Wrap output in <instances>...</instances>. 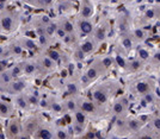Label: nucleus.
<instances>
[{
  "label": "nucleus",
  "mask_w": 160,
  "mask_h": 139,
  "mask_svg": "<svg viewBox=\"0 0 160 139\" xmlns=\"http://www.w3.org/2000/svg\"><path fill=\"white\" fill-rule=\"evenodd\" d=\"M107 71V69L103 65L100 59H96L91 63V65L86 69L85 71V78L87 82H92L94 80H97L98 77H100L101 75H104Z\"/></svg>",
  "instance_id": "nucleus-1"
},
{
  "label": "nucleus",
  "mask_w": 160,
  "mask_h": 139,
  "mask_svg": "<svg viewBox=\"0 0 160 139\" xmlns=\"http://www.w3.org/2000/svg\"><path fill=\"white\" fill-rule=\"evenodd\" d=\"M0 26L1 30L5 32H12L18 26V18L16 14L11 12H1L0 13Z\"/></svg>",
  "instance_id": "nucleus-2"
},
{
  "label": "nucleus",
  "mask_w": 160,
  "mask_h": 139,
  "mask_svg": "<svg viewBox=\"0 0 160 139\" xmlns=\"http://www.w3.org/2000/svg\"><path fill=\"white\" fill-rule=\"evenodd\" d=\"M23 133V125L18 119H11L6 126L5 129V135L6 139H16Z\"/></svg>",
  "instance_id": "nucleus-3"
},
{
  "label": "nucleus",
  "mask_w": 160,
  "mask_h": 139,
  "mask_svg": "<svg viewBox=\"0 0 160 139\" xmlns=\"http://www.w3.org/2000/svg\"><path fill=\"white\" fill-rule=\"evenodd\" d=\"M92 96L94 102L98 106H101L104 103H106L110 99V90L107 89V87H105V84H101L97 88H94V90L92 91Z\"/></svg>",
  "instance_id": "nucleus-4"
},
{
  "label": "nucleus",
  "mask_w": 160,
  "mask_h": 139,
  "mask_svg": "<svg viewBox=\"0 0 160 139\" xmlns=\"http://www.w3.org/2000/svg\"><path fill=\"white\" fill-rule=\"evenodd\" d=\"M152 90H153V84L148 80H140L133 84V93L136 95L137 94L146 95L148 93H152Z\"/></svg>",
  "instance_id": "nucleus-5"
},
{
  "label": "nucleus",
  "mask_w": 160,
  "mask_h": 139,
  "mask_svg": "<svg viewBox=\"0 0 160 139\" xmlns=\"http://www.w3.org/2000/svg\"><path fill=\"white\" fill-rule=\"evenodd\" d=\"M76 29H78V31H79L80 34L88 36V34H91L93 32L94 26H93V23H92L91 18H88V19L79 18L78 21H76Z\"/></svg>",
  "instance_id": "nucleus-6"
},
{
  "label": "nucleus",
  "mask_w": 160,
  "mask_h": 139,
  "mask_svg": "<svg viewBox=\"0 0 160 139\" xmlns=\"http://www.w3.org/2000/svg\"><path fill=\"white\" fill-rule=\"evenodd\" d=\"M5 91L8 93V94H12V95H17V94H20L23 91V89L25 88V82L23 80H12L10 83H7L5 86Z\"/></svg>",
  "instance_id": "nucleus-7"
},
{
  "label": "nucleus",
  "mask_w": 160,
  "mask_h": 139,
  "mask_svg": "<svg viewBox=\"0 0 160 139\" xmlns=\"http://www.w3.org/2000/svg\"><path fill=\"white\" fill-rule=\"evenodd\" d=\"M42 125L41 120L37 118V116H31L30 119H27L24 125H23V131L25 133H27L29 135H32L36 133V131L38 129V127Z\"/></svg>",
  "instance_id": "nucleus-8"
},
{
  "label": "nucleus",
  "mask_w": 160,
  "mask_h": 139,
  "mask_svg": "<svg viewBox=\"0 0 160 139\" xmlns=\"http://www.w3.org/2000/svg\"><path fill=\"white\" fill-rule=\"evenodd\" d=\"M79 105V109H81L86 115L87 114H94L97 112V105H94V102L86 100V99H80L78 101Z\"/></svg>",
  "instance_id": "nucleus-9"
},
{
  "label": "nucleus",
  "mask_w": 160,
  "mask_h": 139,
  "mask_svg": "<svg viewBox=\"0 0 160 139\" xmlns=\"http://www.w3.org/2000/svg\"><path fill=\"white\" fill-rule=\"evenodd\" d=\"M115 129H116V133L119 135H124V134L130 133V129L128 127V119L123 115L118 116L116 125H115Z\"/></svg>",
  "instance_id": "nucleus-10"
},
{
  "label": "nucleus",
  "mask_w": 160,
  "mask_h": 139,
  "mask_svg": "<svg viewBox=\"0 0 160 139\" xmlns=\"http://www.w3.org/2000/svg\"><path fill=\"white\" fill-rule=\"evenodd\" d=\"M53 133L54 131L49 126L41 125L33 135H35V139H53Z\"/></svg>",
  "instance_id": "nucleus-11"
},
{
  "label": "nucleus",
  "mask_w": 160,
  "mask_h": 139,
  "mask_svg": "<svg viewBox=\"0 0 160 139\" xmlns=\"http://www.w3.org/2000/svg\"><path fill=\"white\" fill-rule=\"evenodd\" d=\"M93 14V6L91 5L90 1L85 0L82 4H81V7L79 10V17L80 18H85V19H88L91 18Z\"/></svg>",
  "instance_id": "nucleus-12"
},
{
  "label": "nucleus",
  "mask_w": 160,
  "mask_h": 139,
  "mask_svg": "<svg viewBox=\"0 0 160 139\" xmlns=\"http://www.w3.org/2000/svg\"><path fill=\"white\" fill-rule=\"evenodd\" d=\"M128 105H129V102H127L125 99H122V100L115 102L112 105V113L116 114V115H118V116L123 115L127 112V106Z\"/></svg>",
  "instance_id": "nucleus-13"
},
{
  "label": "nucleus",
  "mask_w": 160,
  "mask_h": 139,
  "mask_svg": "<svg viewBox=\"0 0 160 139\" xmlns=\"http://www.w3.org/2000/svg\"><path fill=\"white\" fill-rule=\"evenodd\" d=\"M74 116V125L75 126H79L81 128H84V126L86 125V121H87V116L86 114L81 110V109H76L73 114Z\"/></svg>",
  "instance_id": "nucleus-14"
},
{
  "label": "nucleus",
  "mask_w": 160,
  "mask_h": 139,
  "mask_svg": "<svg viewBox=\"0 0 160 139\" xmlns=\"http://www.w3.org/2000/svg\"><path fill=\"white\" fill-rule=\"evenodd\" d=\"M13 114V105H11L7 101L0 100V116L7 118Z\"/></svg>",
  "instance_id": "nucleus-15"
},
{
  "label": "nucleus",
  "mask_w": 160,
  "mask_h": 139,
  "mask_svg": "<svg viewBox=\"0 0 160 139\" xmlns=\"http://www.w3.org/2000/svg\"><path fill=\"white\" fill-rule=\"evenodd\" d=\"M14 105L18 108L23 109V110H26V109L30 108V105H29V101L26 99V95H21V94H17L14 96Z\"/></svg>",
  "instance_id": "nucleus-16"
},
{
  "label": "nucleus",
  "mask_w": 160,
  "mask_h": 139,
  "mask_svg": "<svg viewBox=\"0 0 160 139\" xmlns=\"http://www.w3.org/2000/svg\"><path fill=\"white\" fill-rule=\"evenodd\" d=\"M79 48L82 50V52H84L85 55H88V53H92V52L94 51V49H96V43H94L93 39H87V40L82 42Z\"/></svg>",
  "instance_id": "nucleus-17"
},
{
  "label": "nucleus",
  "mask_w": 160,
  "mask_h": 139,
  "mask_svg": "<svg viewBox=\"0 0 160 139\" xmlns=\"http://www.w3.org/2000/svg\"><path fill=\"white\" fill-rule=\"evenodd\" d=\"M143 126V122L141 120H139L137 118H129L128 119V127L130 129V132H140L141 127Z\"/></svg>",
  "instance_id": "nucleus-18"
},
{
  "label": "nucleus",
  "mask_w": 160,
  "mask_h": 139,
  "mask_svg": "<svg viewBox=\"0 0 160 139\" xmlns=\"http://www.w3.org/2000/svg\"><path fill=\"white\" fill-rule=\"evenodd\" d=\"M45 70H53L55 68V62L49 57V56H43L39 59V65Z\"/></svg>",
  "instance_id": "nucleus-19"
},
{
  "label": "nucleus",
  "mask_w": 160,
  "mask_h": 139,
  "mask_svg": "<svg viewBox=\"0 0 160 139\" xmlns=\"http://www.w3.org/2000/svg\"><path fill=\"white\" fill-rule=\"evenodd\" d=\"M21 67H23V72H24L25 75H32V74H35L36 70H37V68H38V65H37L36 63H33L32 61L25 62Z\"/></svg>",
  "instance_id": "nucleus-20"
},
{
  "label": "nucleus",
  "mask_w": 160,
  "mask_h": 139,
  "mask_svg": "<svg viewBox=\"0 0 160 139\" xmlns=\"http://www.w3.org/2000/svg\"><path fill=\"white\" fill-rule=\"evenodd\" d=\"M63 108L68 112H75L76 109H79V105H78V101L73 97H69L64 102H63Z\"/></svg>",
  "instance_id": "nucleus-21"
},
{
  "label": "nucleus",
  "mask_w": 160,
  "mask_h": 139,
  "mask_svg": "<svg viewBox=\"0 0 160 139\" xmlns=\"http://www.w3.org/2000/svg\"><path fill=\"white\" fill-rule=\"evenodd\" d=\"M8 49H10L11 55H13V56H20V55L23 53V46H21V44L18 43V42L12 43Z\"/></svg>",
  "instance_id": "nucleus-22"
},
{
  "label": "nucleus",
  "mask_w": 160,
  "mask_h": 139,
  "mask_svg": "<svg viewBox=\"0 0 160 139\" xmlns=\"http://www.w3.org/2000/svg\"><path fill=\"white\" fill-rule=\"evenodd\" d=\"M127 69H128V71H130V72H136L137 70L141 69V61L137 59V58H135V59L128 62Z\"/></svg>",
  "instance_id": "nucleus-23"
},
{
  "label": "nucleus",
  "mask_w": 160,
  "mask_h": 139,
  "mask_svg": "<svg viewBox=\"0 0 160 139\" xmlns=\"http://www.w3.org/2000/svg\"><path fill=\"white\" fill-rule=\"evenodd\" d=\"M13 80L11 72H10V69L8 70H5L2 72H0V84L1 86H6L7 83H10L11 81Z\"/></svg>",
  "instance_id": "nucleus-24"
},
{
  "label": "nucleus",
  "mask_w": 160,
  "mask_h": 139,
  "mask_svg": "<svg viewBox=\"0 0 160 139\" xmlns=\"http://www.w3.org/2000/svg\"><path fill=\"white\" fill-rule=\"evenodd\" d=\"M53 139H68V132L62 127H57L53 133Z\"/></svg>",
  "instance_id": "nucleus-25"
},
{
  "label": "nucleus",
  "mask_w": 160,
  "mask_h": 139,
  "mask_svg": "<svg viewBox=\"0 0 160 139\" xmlns=\"http://www.w3.org/2000/svg\"><path fill=\"white\" fill-rule=\"evenodd\" d=\"M20 44H21L23 49H27V50H33V49H36V43H35L32 39L27 38V37H23L21 40H20Z\"/></svg>",
  "instance_id": "nucleus-26"
},
{
  "label": "nucleus",
  "mask_w": 160,
  "mask_h": 139,
  "mask_svg": "<svg viewBox=\"0 0 160 139\" xmlns=\"http://www.w3.org/2000/svg\"><path fill=\"white\" fill-rule=\"evenodd\" d=\"M59 26H60L62 30H64L66 33H72V32L74 31V26H73V24H72L68 19H63V20H61V23H60Z\"/></svg>",
  "instance_id": "nucleus-27"
},
{
  "label": "nucleus",
  "mask_w": 160,
  "mask_h": 139,
  "mask_svg": "<svg viewBox=\"0 0 160 139\" xmlns=\"http://www.w3.org/2000/svg\"><path fill=\"white\" fill-rule=\"evenodd\" d=\"M93 34H94V38L93 40H104L105 39V36H106V31L104 27H97L96 30H93Z\"/></svg>",
  "instance_id": "nucleus-28"
},
{
  "label": "nucleus",
  "mask_w": 160,
  "mask_h": 139,
  "mask_svg": "<svg viewBox=\"0 0 160 139\" xmlns=\"http://www.w3.org/2000/svg\"><path fill=\"white\" fill-rule=\"evenodd\" d=\"M56 29H57V25L50 21V23L44 27V32H45V34H48L49 37H53V36L55 34V32H56Z\"/></svg>",
  "instance_id": "nucleus-29"
},
{
  "label": "nucleus",
  "mask_w": 160,
  "mask_h": 139,
  "mask_svg": "<svg viewBox=\"0 0 160 139\" xmlns=\"http://www.w3.org/2000/svg\"><path fill=\"white\" fill-rule=\"evenodd\" d=\"M136 56H137V59H140L141 62H144V61H147V59H148V57H149V53H148V51H147L146 49H143V48H140V49H137Z\"/></svg>",
  "instance_id": "nucleus-30"
},
{
  "label": "nucleus",
  "mask_w": 160,
  "mask_h": 139,
  "mask_svg": "<svg viewBox=\"0 0 160 139\" xmlns=\"http://www.w3.org/2000/svg\"><path fill=\"white\" fill-rule=\"evenodd\" d=\"M133 139H158L152 132H141L136 133V135Z\"/></svg>",
  "instance_id": "nucleus-31"
},
{
  "label": "nucleus",
  "mask_w": 160,
  "mask_h": 139,
  "mask_svg": "<svg viewBox=\"0 0 160 139\" xmlns=\"http://www.w3.org/2000/svg\"><path fill=\"white\" fill-rule=\"evenodd\" d=\"M66 88H67L68 94H70V95H76V94L79 93V87H78V84L74 83V82L67 83V84H66Z\"/></svg>",
  "instance_id": "nucleus-32"
},
{
  "label": "nucleus",
  "mask_w": 160,
  "mask_h": 139,
  "mask_svg": "<svg viewBox=\"0 0 160 139\" xmlns=\"http://www.w3.org/2000/svg\"><path fill=\"white\" fill-rule=\"evenodd\" d=\"M113 63H116L119 68H127V64H128V62H127V59L124 58V57H122L121 55H117L116 57H115V59H113Z\"/></svg>",
  "instance_id": "nucleus-33"
},
{
  "label": "nucleus",
  "mask_w": 160,
  "mask_h": 139,
  "mask_svg": "<svg viewBox=\"0 0 160 139\" xmlns=\"http://www.w3.org/2000/svg\"><path fill=\"white\" fill-rule=\"evenodd\" d=\"M48 56L56 63L57 61H60V58H61V53H60V51L59 50H55V49H50L49 51H48Z\"/></svg>",
  "instance_id": "nucleus-34"
},
{
  "label": "nucleus",
  "mask_w": 160,
  "mask_h": 139,
  "mask_svg": "<svg viewBox=\"0 0 160 139\" xmlns=\"http://www.w3.org/2000/svg\"><path fill=\"white\" fill-rule=\"evenodd\" d=\"M10 72H11V75H12L13 78H17V77H19V76L21 75V72H23V67H20V65H14L13 68L10 69Z\"/></svg>",
  "instance_id": "nucleus-35"
},
{
  "label": "nucleus",
  "mask_w": 160,
  "mask_h": 139,
  "mask_svg": "<svg viewBox=\"0 0 160 139\" xmlns=\"http://www.w3.org/2000/svg\"><path fill=\"white\" fill-rule=\"evenodd\" d=\"M100 61H101V63H103V65L109 70L110 68H111V65L113 64V59L110 57V56H104V57H101L100 58Z\"/></svg>",
  "instance_id": "nucleus-36"
},
{
  "label": "nucleus",
  "mask_w": 160,
  "mask_h": 139,
  "mask_svg": "<svg viewBox=\"0 0 160 139\" xmlns=\"http://www.w3.org/2000/svg\"><path fill=\"white\" fill-rule=\"evenodd\" d=\"M50 109L55 113H60L63 109V103L61 102H50Z\"/></svg>",
  "instance_id": "nucleus-37"
},
{
  "label": "nucleus",
  "mask_w": 160,
  "mask_h": 139,
  "mask_svg": "<svg viewBox=\"0 0 160 139\" xmlns=\"http://www.w3.org/2000/svg\"><path fill=\"white\" fill-rule=\"evenodd\" d=\"M26 99H27L30 106H37V105L39 103V99H38L36 95H33V94H29V95H26Z\"/></svg>",
  "instance_id": "nucleus-38"
},
{
  "label": "nucleus",
  "mask_w": 160,
  "mask_h": 139,
  "mask_svg": "<svg viewBox=\"0 0 160 139\" xmlns=\"http://www.w3.org/2000/svg\"><path fill=\"white\" fill-rule=\"evenodd\" d=\"M73 56L75 57V59H76V61H82V59L85 58V56H86V55L82 52V50H81L80 48H78V49H75V50H74Z\"/></svg>",
  "instance_id": "nucleus-39"
},
{
  "label": "nucleus",
  "mask_w": 160,
  "mask_h": 139,
  "mask_svg": "<svg viewBox=\"0 0 160 139\" xmlns=\"http://www.w3.org/2000/svg\"><path fill=\"white\" fill-rule=\"evenodd\" d=\"M122 44H123V46H124L127 50H130L131 46H133V40H131V38H129V37H123V38H122Z\"/></svg>",
  "instance_id": "nucleus-40"
},
{
  "label": "nucleus",
  "mask_w": 160,
  "mask_h": 139,
  "mask_svg": "<svg viewBox=\"0 0 160 139\" xmlns=\"http://www.w3.org/2000/svg\"><path fill=\"white\" fill-rule=\"evenodd\" d=\"M150 124L156 131H160V116H153V119L150 120Z\"/></svg>",
  "instance_id": "nucleus-41"
},
{
  "label": "nucleus",
  "mask_w": 160,
  "mask_h": 139,
  "mask_svg": "<svg viewBox=\"0 0 160 139\" xmlns=\"http://www.w3.org/2000/svg\"><path fill=\"white\" fill-rule=\"evenodd\" d=\"M59 10L62 12H69V11H72V5L66 4V2H61V4H59Z\"/></svg>",
  "instance_id": "nucleus-42"
},
{
  "label": "nucleus",
  "mask_w": 160,
  "mask_h": 139,
  "mask_svg": "<svg viewBox=\"0 0 160 139\" xmlns=\"http://www.w3.org/2000/svg\"><path fill=\"white\" fill-rule=\"evenodd\" d=\"M134 37L136 38V39H143L144 38V32H143V30H141V29H136L135 31H134Z\"/></svg>",
  "instance_id": "nucleus-43"
},
{
  "label": "nucleus",
  "mask_w": 160,
  "mask_h": 139,
  "mask_svg": "<svg viewBox=\"0 0 160 139\" xmlns=\"http://www.w3.org/2000/svg\"><path fill=\"white\" fill-rule=\"evenodd\" d=\"M155 15H156V11H155V10L149 8V10L146 11V17H147V19H153Z\"/></svg>",
  "instance_id": "nucleus-44"
},
{
  "label": "nucleus",
  "mask_w": 160,
  "mask_h": 139,
  "mask_svg": "<svg viewBox=\"0 0 160 139\" xmlns=\"http://www.w3.org/2000/svg\"><path fill=\"white\" fill-rule=\"evenodd\" d=\"M55 34H57V37H59V38H62V39H63V38H64V36H66L67 33L64 32V30H62V29H61L60 26H57V29H56V32H55Z\"/></svg>",
  "instance_id": "nucleus-45"
},
{
  "label": "nucleus",
  "mask_w": 160,
  "mask_h": 139,
  "mask_svg": "<svg viewBox=\"0 0 160 139\" xmlns=\"http://www.w3.org/2000/svg\"><path fill=\"white\" fill-rule=\"evenodd\" d=\"M16 139H31V135H29L27 133H25V132L23 131V133H21L18 138H16Z\"/></svg>",
  "instance_id": "nucleus-46"
},
{
  "label": "nucleus",
  "mask_w": 160,
  "mask_h": 139,
  "mask_svg": "<svg viewBox=\"0 0 160 139\" xmlns=\"http://www.w3.org/2000/svg\"><path fill=\"white\" fill-rule=\"evenodd\" d=\"M154 61L156 63H160V51H158L155 55H154Z\"/></svg>",
  "instance_id": "nucleus-47"
},
{
  "label": "nucleus",
  "mask_w": 160,
  "mask_h": 139,
  "mask_svg": "<svg viewBox=\"0 0 160 139\" xmlns=\"http://www.w3.org/2000/svg\"><path fill=\"white\" fill-rule=\"evenodd\" d=\"M1 31H2V30H1V26H0V32H1Z\"/></svg>",
  "instance_id": "nucleus-48"
}]
</instances>
